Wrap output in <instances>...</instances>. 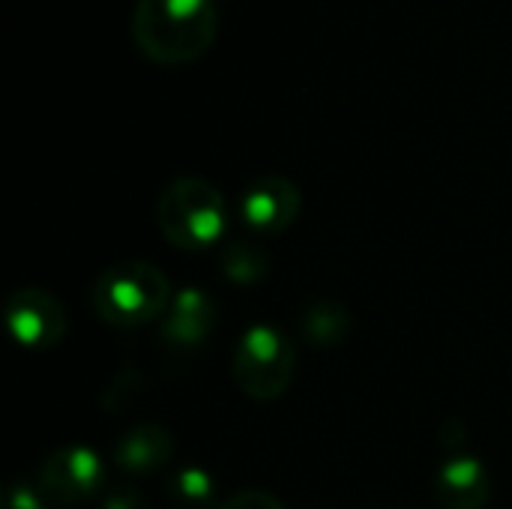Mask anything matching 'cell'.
<instances>
[{"mask_svg":"<svg viewBox=\"0 0 512 509\" xmlns=\"http://www.w3.org/2000/svg\"><path fill=\"white\" fill-rule=\"evenodd\" d=\"M168 495L174 498V504L183 509H207L216 501V486L213 477L204 468H180L171 474L168 480Z\"/></svg>","mask_w":512,"mask_h":509,"instance_id":"4fadbf2b","label":"cell"},{"mask_svg":"<svg viewBox=\"0 0 512 509\" xmlns=\"http://www.w3.org/2000/svg\"><path fill=\"white\" fill-rule=\"evenodd\" d=\"M105 483V462L84 444L54 450L36 471V486L54 507H75L93 498Z\"/></svg>","mask_w":512,"mask_h":509,"instance_id":"5b68a950","label":"cell"},{"mask_svg":"<svg viewBox=\"0 0 512 509\" xmlns=\"http://www.w3.org/2000/svg\"><path fill=\"white\" fill-rule=\"evenodd\" d=\"M162 237L177 249H213L228 228V207L222 192L201 177L171 180L156 204Z\"/></svg>","mask_w":512,"mask_h":509,"instance_id":"3957f363","label":"cell"},{"mask_svg":"<svg viewBox=\"0 0 512 509\" xmlns=\"http://www.w3.org/2000/svg\"><path fill=\"white\" fill-rule=\"evenodd\" d=\"M102 509H147V501L135 486H120L105 495Z\"/></svg>","mask_w":512,"mask_h":509,"instance_id":"2e32d148","label":"cell"},{"mask_svg":"<svg viewBox=\"0 0 512 509\" xmlns=\"http://www.w3.org/2000/svg\"><path fill=\"white\" fill-rule=\"evenodd\" d=\"M267 252L255 240H231L219 252V267L222 276L234 285H255L267 276Z\"/></svg>","mask_w":512,"mask_h":509,"instance_id":"7c38bea8","label":"cell"},{"mask_svg":"<svg viewBox=\"0 0 512 509\" xmlns=\"http://www.w3.org/2000/svg\"><path fill=\"white\" fill-rule=\"evenodd\" d=\"M435 498L444 509H486L492 498V477L474 456H453L435 474Z\"/></svg>","mask_w":512,"mask_h":509,"instance_id":"9c48e42d","label":"cell"},{"mask_svg":"<svg viewBox=\"0 0 512 509\" xmlns=\"http://www.w3.org/2000/svg\"><path fill=\"white\" fill-rule=\"evenodd\" d=\"M168 276L147 261H123L108 270L93 285V309L111 327H144L162 321L171 306Z\"/></svg>","mask_w":512,"mask_h":509,"instance_id":"7a4b0ae2","label":"cell"},{"mask_svg":"<svg viewBox=\"0 0 512 509\" xmlns=\"http://www.w3.org/2000/svg\"><path fill=\"white\" fill-rule=\"evenodd\" d=\"M300 207L303 195L297 183L279 174H264L252 180L237 201L243 225L255 234H282L297 222Z\"/></svg>","mask_w":512,"mask_h":509,"instance_id":"52a82bcc","label":"cell"},{"mask_svg":"<svg viewBox=\"0 0 512 509\" xmlns=\"http://www.w3.org/2000/svg\"><path fill=\"white\" fill-rule=\"evenodd\" d=\"M162 339L174 348H198L216 330V300L204 288H183L159 321Z\"/></svg>","mask_w":512,"mask_h":509,"instance_id":"ba28073f","label":"cell"},{"mask_svg":"<svg viewBox=\"0 0 512 509\" xmlns=\"http://www.w3.org/2000/svg\"><path fill=\"white\" fill-rule=\"evenodd\" d=\"M231 375L243 396L273 402L294 381V345L273 324H252L234 345Z\"/></svg>","mask_w":512,"mask_h":509,"instance_id":"277c9868","label":"cell"},{"mask_svg":"<svg viewBox=\"0 0 512 509\" xmlns=\"http://www.w3.org/2000/svg\"><path fill=\"white\" fill-rule=\"evenodd\" d=\"M174 456V438L159 423H141L114 444V465L129 477H147L168 465Z\"/></svg>","mask_w":512,"mask_h":509,"instance_id":"30bf717a","label":"cell"},{"mask_svg":"<svg viewBox=\"0 0 512 509\" xmlns=\"http://www.w3.org/2000/svg\"><path fill=\"white\" fill-rule=\"evenodd\" d=\"M45 495L39 492V486H27V483H12L6 492V509H45Z\"/></svg>","mask_w":512,"mask_h":509,"instance_id":"5bb4252c","label":"cell"},{"mask_svg":"<svg viewBox=\"0 0 512 509\" xmlns=\"http://www.w3.org/2000/svg\"><path fill=\"white\" fill-rule=\"evenodd\" d=\"M303 336L318 345V348H333L342 345L351 333V315L342 303L336 300H321L315 306L306 309L303 321H300Z\"/></svg>","mask_w":512,"mask_h":509,"instance_id":"8fae6325","label":"cell"},{"mask_svg":"<svg viewBox=\"0 0 512 509\" xmlns=\"http://www.w3.org/2000/svg\"><path fill=\"white\" fill-rule=\"evenodd\" d=\"M3 321L9 336L30 351H48L60 345L69 330L60 300L42 288H18L6 300Z\"/></svg>","mask_w":512,"mask_h":509,"instance_id":"8992f818","label":"cell"},{"mask_svg":"<svg viewBox=\"0 0 512 509\" xmlns=\"http://www.w3.org/2000/svg\"><path fill=\"white\" fill-rule=\"evenodd\" d=\"M219 509H285L282 501H276L273 495L267 492H258V489H249V492H237L231 495Z\"/></svg>","mask_w":512,"mask_h":509,"instance_id":"9a60e30c","label":"cell"},{"mask_svg":"<svg viewBox=\"0 0 512 509\" xmlns=\"http://www.w3.org/2000/svg\"><path fill=\"white\" fill-rule=\"evenodd\" d=\"M216 33V0H138L132 12L135 45L159 66H186L201 60L216 42Z\"/></svg>","mask_w":512,"mask_h":509,"instance_id":"6da1fadb","label":"cell"}]
</instances>
